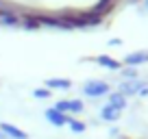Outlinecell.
Instances as JSON below:
<instances>
[{"label": "cell", "mask_w": 148, "mask_h": 139, "mask_svg": "<svg viewBox=\"0 0 148 139\" xmlns=\"http://www.w3.org/2000/svg\"><path fill=\"white\" fill-rule=\"evenodd\" d=\"M83 93L89 98H100L105 93H109V83H105V80H87L83 85Z\"/></svg>", "instance_id": "obj_1"}, {"label": "cell", "mask_w": 148, "mask_h": 139, "mask_svg": "<svg viewBox=\"0 0 148 139\" xmlns=\"http://www.w3.org/2000/svg\"><path fill=\"white\" fill-rule=\"evenodd\" d=\"M118 2H120V0H98L96 5H94V9H92V11H96L100 18H105V15H109L111 11L118 7Z\"/></svg>", "instance_id": "obj_2"}, {"label": "cell", "mask_w": 148, "mask_h": 139, "mask_svg": "<svg viewBox=\"0 0 148 139\" xmlns=\"http://www.w3.org/2000/svg\"><path fill=\"white\" fill-rule=\"evenodd\" d=\"M0 133H5V137H11V139H28V135L22 128H18L13 124H7V122L0 124Z\"/></svg>", "instance_id": "obj_3"}, {"label": "cell", "mask_w": 148, "mask_h": 139, "mask_svg": "<svg viewBox=\"0 0 148 139\" xmlns=\"http://www.w3.org/2000/svg\"><path fill=\"white\" fill-rule=\"evenodd\" d=\"M46 120L50 122L52 126H65L70 122V117L65 115V113L57 111V109H48V111H46Z\"/></svg>", "instance_id": "obj_4"}, {"label": "cell", "mask_w": 148, "mask_h": 139, "mask_svg": "<svg viewBox=\"0 0 148 139\" xmlns=\"http://www.w3.org/2000/svg\"><path fill=\"white\" fill-rule=\"evenodd\" d=\"M124 63L129 65V67H135V65L148 63V52H144V50L131 52V55H126V57H124Z\"/></svg>", "instance_id": "obj_5"}, {"label": "cell", "mask_w": 148, "mask_h": 139, "mask_svg": "<svg viewBox=\"0 0 148 139\" xmlns=\"http://www.w3.org/2000/svg\"><path fill=\"white\" fill-rule=\"evenodd\" d=\"M0 24H5V26H20V15L15 13V9L0 11Z\"/></svg>", "instance_id": "obj_6"}, {"label": "cell", "mask_w": 148, "mask_h": 139, "mask_svg": "<svg viewBox=\"0 0 148 139\" xmlns=\"http://www.w3.org/2000/svg\"><path fill=\"white\" fill-rule=\"evenodd\" d=\"M20 24H22V26L26 28V31H37V28L42 26V24L37 22V18L33 15V11H26V13H24L22 18H20Z\"/></svg>", "instance_id": "obj_7"}, {"label": "cell", "mask_w": 148, "mask_h": 139, "mask_svg": "<svg viewBox=\"0 0 148 139\" xmlns=\"http://www.w3.org/2000/svg\"><path fill=\"white\" fill-rule=\"evenodd\" d=\"M96 63L102 65V67H107V70H120L122 67L120 61H116L113 57H107V55H98L96 57Z\"/></svg>", "instance_id": "obj_8"}, {"label": "cell", "mask_w": 148, "mask_h": 139, "mask_svg": "<svg viewBox=\"0 0 148 139\" xmlns=\"http://www.w3.org/2000/svg\"><path fill=\"white\" fill-rule=\"evenodd\" d=\"M142 83L139 80H129V83H122V87H120V93L122 96H131V93H139L142 91Z\"/></svg>", "instance_id": "obj_9"}, {"label": "cell", "mask_w": 148, "mask_h": 139, "mask_svg": "<svg viewBox=\"0 0 148 139\" xmlns=\"http://www.w3.org/2000/svg\"><path fill=\"white\" fill-rule=\"evenodd\" d=\"M109 107H113V109H118V111H122V109L126 107V96H122L120 91L109 93Z\"/></svg>", "instance_id": "obj_10"}, {"label": "cell", "mask_w": 148, "mask_h": 139, "mask_svg": "<svg viewBox=\"0 0 148 139\" xmlns=\"http://www.w3.org/2000/svg\"><path fill=\"white\" fill-rule=\"evenodd\" d=\"M72 80L68 78H48L46 80V89H70Z\"/></svg>", "instance_id": "obj_11"}, {"label": "cell", "mask_w": 148, "mask_h": 139, "mask_svg": "<svg viewBox=\"0 0 148 139\" xmlns=\"http://www.w3.org/2000/svg\"><path fill=\"white\" fill-rule=\"evenodd\" d=\"M100 117H102L105 122H116L118 117H120V111L107 104V107H102V111H100Z\"/></svg>", "instance_id": "obj_12"}, {"label": "cell", "mask_w": 148, "mask_h": 139, "mask_svg": "<svg viewBox=\"0 0 148 139\" xmlns=\"http://www.w3.org/2000/svg\"><path fill=\"white\" fill-rule=\"evenodd\" d=\"M68 126L74 130V133H85V122H79V120H72V117H70Z\"/></svg>", "instance_id": "obj_13"}, {"label": "cell", "mask_w": 148, "mask_h": 139, "mask_svg": "<svg viewBox=\"0 0 148 139\" xmlns=\"http://www.w3.org/2000/svg\"><path fill=\"white\" fill-rule=\"evenodd\" d=\"M83 100H70V113H83Z\"/></svg>", "instance_id": "obj_14"}, {"label": "cell", "mask_w": 148, "mask_h": 139, "mask_svg": "<svg viewBox=\"0 0 148 139\" xmlns=\"http://www.w3.org/2000/svg\"><path fill=\"white\" fill-rule=\"evenodd\" d=\"M33 96H35V98H42V100H48V98H50V89L39 87V89H35V91H33Z\"/></svg>", "instance_id": "obj_15"}, {"label": "cell", "mask_w": 148, "mask_h": 139, "mask_svg": "<svg viewBox=\"0 0 148 139\" xmlns=\"http://www.w3.org/2000/svg\"><path fill=\"white\" fill-rule=\"evenodd\" d=\"M55 109H57V111H61V113H70V100H59L55 104Z\"/></svg>", "instance_id": "obj_16"}, {"label": "cell", "mask_w": 148, "mask_h": 139, "mask_svg": "<svg viewBox=\"0 0 148 139\" xmlns=\"http://www.w3.org/2000/svg\"><path fill=\"white\" fill-rule=\"evenodd\" d=\"M122 74H124L126 78H135V76H137V72H135V67H126Z\"/></svg>", "instance_id": "obj_17"}, {"label": "cell", "mask_w": 148, "mask_h": 139, "mask_svg": "<svg viewBox=\"0 0 148 139\" xmlns=\"http://www.w3.org/2000/svg\"><path fill=\"white\" fill-rule=\"evenodd\" d=\"M120 44H122V39H111L109 46H120Z\"/></svg>", "instance_id": "obj_18"}, {"label": "cell", "mask_w": 148, "mask_h": 139, "mask_svg": "<svg viewBox=\"0 0 148 139\" xmlns=\"http://www.w3.org/2000/svg\"><path fill=\"white\" fill-rule=\"evenodd\" d=\"M0 139H7V137H5V135H2V133H0Z\"/></svg>", "instance_id": "obj_19"}, {"label": "cell", "mask_w": 148, "mask_h": 139, "mask_svg": "<svg viewBox=\"0 0 148 139\" xmlns=\"http://www.w3.org/2000/svg\"><path fill=\"white\" fill-rule=\"evenodd\" d=\"M146 7H148V0H146Z\"/></svg>", "instance_id": "obj_20"}]
</instances>
